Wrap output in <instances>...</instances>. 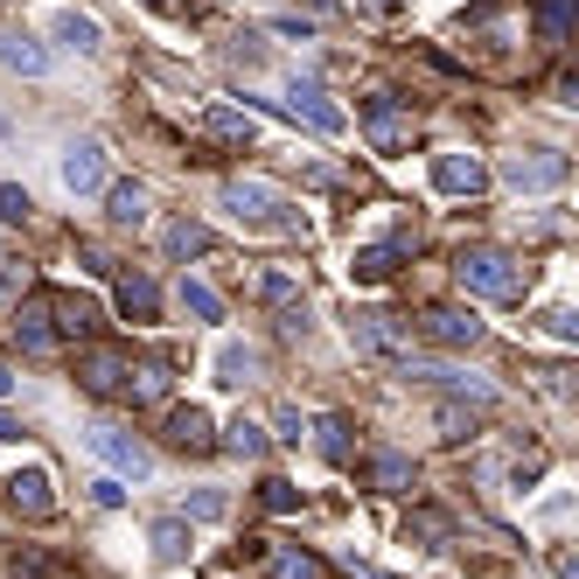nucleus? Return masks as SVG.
<instances>
[{"label":"nucleus","instance_id":"11","mask_svg":"<svg viewBox=\"0 0 579 579\" xmlns=\"http://www.w3.org/2000/svg\"><path fill=\"white\" fill-rule=\"evenodd\" d=\"M77 384H85L91 399H112V391L126 384V356L119 350H85L77 356Z\"/></svg>","mask_w":579,"mask_h":579},{"label":"nucleus","instance_id":"2","mask_svg":"<svg viewBox=\"0 0 579 579\" xmlns=\"http://www.w3.org/2000/svg\"><path fill=\"white\" fill-rule=\"evenodd\" d=\"M350 350L371 356V363H399V356H412V350H405V328L391 322V314H377V307L350 314Z\"/></svg>","mask_w":579,"mask_h":579},{"label":"nucleus","instance_id":"39","mask_svg":"<svg viewBox=\"0 0 579 579\" xmlns=\"http://www.w3.org/2000/svg\"><path fill=\"white\" fill-rule=\"evenodd\" d=\"M77 266H85V273H98V279H105V273H112V258H105L98 245H77Z\"/></svg>","mask_w":579,"mask_h":579},{"label":"nucleus","instance_id":"13","mask_svg":"<svg viewBox=\"0 0 579 579\" xmlns=\"http://www.w3.org/2000/svg\"><path fill=\"white\" fill-rule=\"evenodd\" d=\"M49 322H57L63 335H98L105 307H98L91 294H57V301H49Z\"/></svg>","mask_w":579,"mask_h":579},{"label":"nucleus","instance_id":"14","mask_svg":"<svg viewBox=\"0 0 579 579\" xmlns=\"http://www.w3.org/2000/svg\"><path fill=\"white\" fill-rule=\"evenodd\" d=\"M0 63H8L14 77H42V70H49V49H42L29 29H8V36H0Z\"/></svg>","mask_w":579,"mask_h":579},{"label":"nucleus","instance_id":"12","mask_svg":"<svg viewBox=\"0 0 579 579\" xmlns=\"http://www.w3.org/2000/svg\"><path fill=\"white\" fill-rule=\"evenodd\" d=\"M14 342H21V356H49V350H57V322H49V301L14 307Z\"/></svg>","mask_w":579,"mask_h":579},{"label":"nucleus","instance_id":"38","mask_svg":"<svg viewBox=\"0 0 579 579\" xmlns=\"http://www.w3.org/2000/svg\"><path fill=\"white\" fill-rule=\"evenodd\" d=\"M258 294L279 307V301H294V279H286V273H266V279H258Z\"/></svg>","mask_w":579,"mask_h":579},{"label":"nucleus","instance_id":"46","mask_svg":"<svg viewBox=\"0 0 579 579\" xmlns=\"http://www.w3.org/2000/svg\"><path fill=\"white\" fill-rule=\"evenodd\" d=\"M147 8H161V14H181V0H147Z\"/></svg>","mask_w":579,"mask_h":579},{"label":"nucleus","instance_id":"15","mask_svg":"<svg viewBox=\"0 0 579 579\" xmlns=\"http://www.w3.org/2000/svg\"><path fill=\"white\" fill-rule=\"evenodd\" d=\"M168 446L203 454V446H209V412H203V405H175V412H168Z\"/></svg>","mask_w":579,"mask_h":579},{"label":"nucleus","instance_id":"9","mask_svg":"<svg viewBox=\"0 0 579 579\" xmlns=\"http://www.w3.org/2000/svg\"><path fill=\"white\" fill-rule=\"evenodd\" d=\"M57 175H63L70 196H98V189H105V147H98V140H70L63 161H57Z\"/></svg>","mask_w":579,"mask_h":579},{"label":"nucleus","instance_id":"19","mask_svg":"<svg viewBox=\"0 0 579 579\" xmlns=\"http://www.w3.org/2000/svg\"><path fill=\"white\" fill-rule=\"evenodd\" d=\"M147 544H154V566H181L189 559V517H161L147 531Z\"/></svg>","mask_w":579,"mask_h":579},{"label":"nucleus","instance_id":"1","mask_svg":"<svg viewBox=\"0 0 579 579\" xmlns=\"http://www.w3.org/2000/svg\"><path fill=\"white\" fill-rule=\"evenodd\" d=\"M454 279L468 286V294H482V301H517L523 294V266L510 252H495V245H468L454 258Z\"/></svg>","mask_w":579,"mask_h":579},{"label":"nucleus","instance_id":"26","mask_svg":"<svg viewBox=\"0 0 579 579\" xmlns=\"http://www.w3.org/2000/svg\"><path fill=\"white\" fill-rule=\"evenodd\" d=\"M105 217L112 224H147V189L140 181H112V189H105Z\"/></svg>","mask_w":579,"mask_h":579},{"label":"nucleus","instance_id":"17","mask_svg":"<svg viewBox=\"0 0 579 579\" xmlns=\"http://www.w3.org/2000/svg\"><path fill=\"white\" fill-rule=\"evenodd\" d=\"M412 482H419V468L405 454H391V446H377V454H371V489L377 495H405Z\"/></svg>","mask_w":579,"mask_h":579},{"label":"nucleus","instance_id":"18","mask_svg":"<svg viewBox=\"0 0 579 579\" xmlns=\"http://www.w3.org/2000/svg\"><path fill=\"white\" fill-rule=\"evenodd\" d=\"M8 495H14L21 517H49V510H57V495H49V475H42V468H21V475L8 482Z\"/></svg>","mask_w":579,"mask_h":579},{"label":"nucleus","instance_id":"8","mask_svg":"<svg viewBox=\"0 0 579 579\" xmlns=\"http://www.w3.org/2000/svg\"><path fill=\"white\" fill-rule=\"evenodd\" d=\"M419 335L440 342V350H475V342H482V322H475L468 307H426V314H419Z\"/></svg>","mask_w":579,"mask_h":579},{"label":"nucleus","instance_id":"22","mask_svg":"<svg viewBox=\"0 0 579 579\" xmlns=\"http://www.w3.org/2000/svg\"><path fill=\"white\" fill-rule=\"evenodd\" d=\"M258 377V350H245V342H217V384L245 391Z\"/></svg>","mask_w":579,"mask_h":579},{"label":"nucleus","instance_id":"20","mask_svg":"<svg viewBox=\"0 0 579 579\" xmlns=\"http://www.w3.org/2000/svg\"><path fill=\"white\" fill-rule=\"evenodd\" d=\"M168 384H175V371H168V363H140V371H134V363H126V399H134V405H154V399H168Z\"/></svg>","mask_w":579,"mask_h":579},{"label":"nucleus","instance_id":"5","mask_svg":"<svg viewBox=\"0 0 579 579\" xmlns=\"http://www.w3.org/2000/svg\"><path fill=\"white\" fill-rule=\"evenodd\" d=\"M572 175V161L566 154H551V147H538V154H510L503 161V181L517 196H538V189H559V181Z\"/></svg>","mask_w":579,"mask_h":579},{"label":"nucleus","instance_id":"30","mask_svg":"<svg viewBox=\"0 0 579 579\" xmlns=\"http://www.w3.org/2000/svg\"><path fill=\"white\" fill-rule=\"evenodd\" d=\"M181 307H189L196 322H224V301H217V286H203V279H181Z\"/></svg>","mask_w":579,"mask_h":579},{"label":"nucleus","instance_id":"25","mask_svg":"<svg viewBox=\"0 0 579 579\" xmlns=\"http://www.w3.org/2000/svg\"><path fill=\"white\" fill-rule=\"evenodd\" d=\"M266 559H273V579H328V566L314 559V551H301V544H273Z\"/></svg>","mask_w":579,"mask_h":579},{"label":"nucleus","instance_id":"44","mask_svg":"<svg viewBox=\"0 0 579 579\" xmlns=\"http://www.w3.org/2000/svg\"><path fill=\"white\" fill-rule=\"evenodd\" d=\"M0 399H14V371H8V363H0Z\"/></svg>","mask_w":579,"mask_h":579},{"label":"nucleus","instance_id":"10","mask_svg":"<svg viewBox=\"0 0 579 579\" xmlns=\"http://www.w3.org/2000/svg\"><path fill=\"white\" fill-rule=\"evenodd\" d=\"M482 161L475 154H433V189L440 196H482Z\"/></svg>","mask_w":579,"mask_h":579},{"label":"nucleus","instance_id":"41","mask_svg":"<svg viewBox=\"0 0 579 579\" xmlns=\"http://www.w3.org/2000/svg\"><path fill=\"white\" fill-rule=\"evenodd\" d=\"M544 328H551V335H559V342H579V322H572V314H566V307H559V314H544Z\"/></svg>","mask_w":579,"mask_h":579},{"label":"nucleus","instance_id":"16","mask_svg":"<svg viewBox=\"0 0 579 579\" xmlns=\"http://www.w3.org/2000/svg\"><path fill=\"white\" fill-rule=\"evenodd\" d=\"M119 314L126 322H154V314H161V286H154L147 273H126L119 279Z\"/></svg>","mask_w":579,"mask_h":579},{"label":"nucleus","instance_id":"47","mask_svg":"<svg viewBox=\"0 0 579 579\" xmlns=\"http://www.w3.org/2000/svg\"><path fill=\"white\" fill-rule=\"evenodd\" d=\"M0 134H8V112H0Z\"/></svg>","mask_w":579,"mask_h":579},{"label":"nucleus","instance_id":"36","mask_svg":"<svg viewBox=\"0 0 579 579\" xmlns=\"http://www.w3.org/2000/svg\"><path fill=\"white\" fill-rule=\"evenodd\" d=\"M279 335H307V301H279Z\"/></svg>","mask_w":579,"mask_h":579},{"label":"nucleus","instance_id":"29","mask_svg":"<svg viewBox=\"0 0 579 579\" xmlns=\"http://www.w3.org/2000/svg\"><path fill=\"white\" fill-rule=\"evenodd\" d=\"M209 134H217V140H230V147H252L258 140V119H245V112H230V105H209Z\"/></svg>","mask_w":579,"mask_h":579},{"label":"nucleus","instance_id":"45","mask_svg":"<svg viewBox=\"0 0 579 579\" xmlns=\"http://www.w3.org/2000/svg\"><path fill=\"white\" fill-rule=\"evenodd\" d=\"M350 572H356V579H391V572H377V566H356V559H350Z\"/></svg>","mask_w":579,"mask_h":579},{"label":"nucleus","instance_id":"24","mask_svg":"<svg viewBox=\"0 0 579 579\" xmlns=\"http://www.w3.org/2000/svg\"><path fill=\"white\" fill-rule=\"evenodd\" d=\"M203 245H209V230H203V224H196V217H175V224H168V230H161V252H168V258H175V266H189V258H196V252H203Z\"/></svg>","mask_w":579,"mask_h":579},{"label":"nucleus","instance_id":"42","mask_svg":"<svg viewBox=\"0 0 579 579\" xmlns=\"http://www.w3.org/2000/svg\"><path fill=\"white\" fill-rule=\"evenodd\" d=\"M279 440H294V446H301V412H294V405H279Z\"/></svg>","mask_w":579,"mask_h":579},{"label":"nucleus","instance_id":"28","mask_svg":"<svg viewBox=\"0 0 579 579\" xmlns=\"http://www.w3.org/2000/svg\"><path fill=\"white\" fill-rule=\"evenodd\" d=\"M57 49H77V57H91V49H98V21L77 14V8H63V14H57Z\"/></svg>","mask_w":579,"mask_h":579},{"label":"nucleus","instance_id":"35","mask_svg":"<svg viewBox=\"0 0 579 579\" xmlns=\"http://www.w3.org/2000/svg\"><path fill=\"white\" fill-rule=\"evenodd\" d=\"M440 433H446V440H468V433H475V412H461V405H440Z\"/></svg>","mask_w":579,"mask_h":579},{"label":"nucleus","instance_id":"6","mask_svg":"<svg viewBox=\"0 0 579 579\" xmlns=\"http://www.w3.org/2000/svg\"><path fill=\"white\" fill-rule=\"evenodd\" d=\"M363 134H371V147H405V134H412V112H405V98L399 91H371L363 98Z\"/></svg>","mask_w":579,"mask_h":579},{"label":"nucleus","instance_id":"23","mask_svg":"<svg viewBox=\"0 0 579 579\" xmlns=\"http://www.w3.org/2000/svg\"><path fill=\"white\" fill-rule=\"evenodd\" d=\"M314 454H322L328 468L350 461V419H342V412H322V419H314Z\"/></svg>","mask_w":579,"mask_h":579},{"label":"nucleus","instance_id":"43","mask_svg":"<svg viewBox=\"0 0 579 579\" xmlns=\"http://www.w3.org/2000/svg\"><path fill=\"white\" fill-rule=\"evenodd\" d=\"M0 440H21V419L14 412H0Z\"/></svg>","mask_w":579,"mask_h":579},{"label":"nucleus","instance_id":"33","mask_svg":"<svg viewBox=\"0 0 579 579\" xmlns=\"http://www.w3.org/2000/svg\"><path fill=\"white\" fill-rule=\"evenodd\" d=\"M29 189H14V181H0V224H29Z\"/></svg>","mask_w":579,"mask_h":579},{"label":"nucleus","instance_id":"37","mask_svg":"<svg viewBox=\"0 0 579 579\" xmlns=\"http://www.w3.org/2000/svg\"><path fill=\"white\" fill-rule=\"evenodd\" d=\"M350 8H356L363 21H391V14H405V0H350Z\"/></svg>","mask_w":579,"mask_h":579},{"label":"nucleus","instance_id":"21","mask_svg":"<svg viewBox=\"0 0 579 579\" xmlns=\"http://www.w3.org/2000/svg\"><path fill=\"white\" fill-rule=\"evenodd\" d=\"M399 252H405V238H399V245H363V252L350 258V279H363V286L391 279V273H399Z\"/></svg>","mask_w":579,"mask_h":579},{"label":"nucleus","instance_id":"32","mask_svg":"<svg viewBox=\"0 0 579 579\" xmlns=\"http://www.w3.org/2000/svg\"><path fill=\"white\" fill-rule=\"evenodd\" d=\"M258 503H266L273 517H294V510H301V489H294V482H279V475H273V482H258Z\"/></svg>","mask_w":579,"mask_h":579},{"label":"nucleus","instance_id":"4","mask_svg":"<svg viewBox=\"0 0 579 579\" xmlns=\"http://www.w3.org/2000/svg\"><path fill=\"white\" fill-rule=\"evenodd\" d=\"M286 119H307L314 134H342V126H350V112H342V105H328V91L314 85V77H286Z\"/></svg>","mask_w":579,"mask_h":579},{"label":"nucleus","instance_id":"34","mask_svg":"<svg viewBox=\"0 0 579 579\" xmlns=\"http://www.w3.org/2000/svg\"><path fill=\"white\" fill-rule=\"evenodd\" d=\"M224 510H230V503H224L217 489H196V495H189V517H196V523H217Z\"/></svg>","mask_w":579,"mask_h":579},{"label":"nucleus","instance_id":"7","mask_svg":"<svg viewBox=\"0 0 579 579\" xmlns=\"http://www.w3.org/2000/svg\"><path fill=\"white\" fill-rule=\"evenodd\" d=\"M85 440H91V454H98V461H112V468H119V475H134V482L154 475V454H147V446L126 433V426H91Z\"/></svg>","mask_w":579,"mask_h":579},{"label":"nucleus","instance_id":"40","mask_svg":"<svg viewBox=\"0 0 579 579\" xmlns=\"http://www.w3.org/2000/svg\"><path fill=\"white\" fill-rule=\"evenodd\" d=\"M91 503H105V510H119V503H126V489H119L112 475H105V482H91Z\"/></svg>","mask_w":579,"mask_h":579},{"label":"nucleus","instance_id":"31","mask_svg":"<svg viewBox=\"0 0 579 579\" xmlns=\"http://www.w3.org/2000/svg\"><path fill=\"white\" fill-rule=\"evenodd\" d=\"M224 446H230L238 461H258V454H266V426H252V419H238V426L224 433Z\"/></svg>","mask_w":579,"mask_h":579},{"label":"nucleus","instance_id":"27","mask_svg":"<svg viewBox=\"0 0 579 579\" xmlns=\"http://www.w3.org/2000/svg\"><path fill=\"white\" fill-rule=\"evenodd\" d=\"M572 8H579V0H538V42H544V49H566Z\"/></svg>","mask_w":579,"mask_h":579},{"label":"nucleus","instance_id":"3","mask_svg":"<svg viewBox=\"0 0 579 579\" xmlns=\"http://www.w3.org/2000/svg\"><path fill=\"white\" fill-rule=\"evenodd\" d=\"M224 209H230V217H238V224H286V230H301V217H279V189H266V181H224Z\"/></svg>","mask_w":579,"mask_h":579}]
</instances>
